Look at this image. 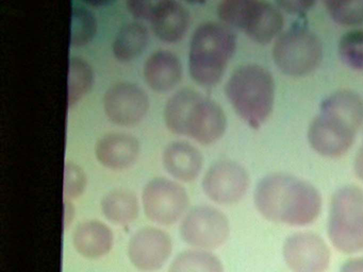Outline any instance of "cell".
I'll list each match as a JSON object with an SVG mask.
<instances>
[{"instance_id":"cell-1","label":"cell","mask_w":363,"mask_h":272,"mask_svg":"<svg viewBox=\"0 0 363 272\" xmlns=\"http://www.w3.org/2000/svg\"><path fill=\"white\" fill-rule=\"evenodd\" d=\"M254 202L267 220L292 227L311 225L322 210V196L318 188L284 172L261 178L255 188Z\"/></svg>"},{"instance_id":"cell-2","label":"cell","mask_w":363,"mask_h":272,"mask_svg":"<svg viewBox=\"0 0 363 272\" xmlns=\"http://www.w3.org/2000/svg\"><path fill=\"white\" fill-rule=\"evenodd\" d=\"M225 93L240 118L259 129L269 118L275 102V81L271 72L258 65L240 66L228 79Z\"/></svg>"},{"instance_id":"cell-3","label":"cell","mask_w":363,"mask_h":272,"mask_svg":"<svg viewBox=\"0 0 363 272\" xmlns=\"http://www.w3.org/2000/svg\"><path fill=\"white\" fill-rule=\"evenodd\" d=\"M237 49V36L224 23H205L199 26L190 44L189 69L195 82L213 87L224 76Z\"/></svg>"},{"instance_id":"cell-4","label":"cell","mask_w":363,"mask_h":272,"mask_svg":"<svg viewBox=\"0 0 363 272\" xmlns=\"http://www.w3.org/2000/svg\"><path fill=\"white\" fill-rule=\"evenodd\" d=\"M327 233L335 249L346 254L363 251V189L340 187L331 198Z\"/></svg>"},{"instance_id":"cell-5","label":"cell","mask_w":363,"mask_h":272,"mask_svg":"<svg viewBox=\"0 0 363 272\" xmlns=\"http://www.w3.org/2000/svg\"><path fill=\"white\" fill-rule=\"evenodd\" d=\"M322 42L316 34L295 27L280 34L273 47V60L282 74L303 76L316 69L322 61Z\"/></svg>"},{"instance_id":"cell-6","label":"cell","mask_w":363,"mask_h":272,"mask_svg":"<svg viewBox=\"0 0 363 272\" xmlns=\"http://www.w3.org/2000/svg\"><path fill=\"white\" fill-rule=\"evenodd\" d=\"M228 218L218 208L201 205L192 208L180 227L182 239L199 250H213L228 239Z\"/></svg>"},{"instance_id":"cell-7","label":"cell","mask_w":363,"mask_h":272,"mask_svg":"<svg viewBox=\"0 0 363 272\" xmlns=\"http://www.w3.org/2000/svg\"><path fill=\"white\" fill-rule=\"evenodd\" d=\"M146 216L159 225H169L182 218L189 206V196L184 186L165 178H157L143 189Z\"/></svg>"},{"instance_id":"cell-8","label":"cell","mask_w":363,"mask_h":272,"mask_svg":"<svg viewBox=\"0 0 363 272\" xmlns=\"http://www.w3.org/2000/svg\"><path fill=\"white\" fill-rule=\"evenodd\" d=\"M248 187V172L243 166L233 161L213 164L203 180V189L207 197L225 205L239 202L247 193Z\"/></svg>"},{"instance_id":"cell-9","label":"cell","mask_w":363,"mask_h":272,"mask_svg":"<svg viewBox=\"0 0 363 272\" xmlns=\"http://www.w3.org/2000/svg\"><path fill=\"white\" fill-rule=\"evenodd\" d=\"M282 255L292 272H325L330 263V250L325 240L309 232L288 236Z\"/></svg>"},{"instance_id":"cell-10","label":"cell","mask_w":363,"mask_h":272,"mask_svg":"<svg viewBox=\"0 0 363 272\" xmlns=\"http://www.w3.org/2000/svg\"><path fill=\"white\" fill-rule=\"evenodd\" d=\"M104 108L112 123L123 127H131L143 120L150 108V99L145 91L138 85L118 82L106 91Z\"/></svg>"},{"instance_id":"cell-11","label":"cell","mask_w":363,"mask_h":272,"mask_svg":"<svg viewBox=\"0 0 363 272\" xmlns=\"http://www.w3.org/2000/svg\"><path fill=\"white\" fill-rule=\"evenodd\" d=\"M172 249L169 234L157 227H142L129 240L128 256L141 271H156L167 263Z\"/></svg>"},{"instance_id":"cell-12","label":"cell","mask_w":363,"mask_h":272,"mask_svg":"<svg viewBox=\"0 0 363 272\" xmlns=\"http://www.w3.org/2000/svg\"><path fill=\"white\" fill-rule=\"evenodd\" d=\"M356 134L340 121L320 113L310 123L307 137L310 146L318 154L340 157L352 148Z\"/></svg>"},{"instance_id":"cell-13","label":"cell","mask_w":363,"mask_h":272,"mask_svg":"<svg viewBox=\"0 0 363 272\" xmlns=\"http://www.w3.org/2000/svg\"><path fill=\"white\" fill-rule=\"evenodd\" d=\"M227 129V117L220 104L201 97L189 119L186 136L199 144H211L223 137Z\"/></svg>"},{"instance_id":"cell-14","label":"cell","mask_w":363,"mask_h":272,"mask_svg":"<svg viewBox=\"0 0 363 272\" xmlns=\"http://www.w3.org/2000/svg\"><path fill=\"white\" fill-rule=\"evenodd\" d=\"M95 154L99 163L109 169H126L139 157V140L130 134H107L97 142Z\"/></svg>"},{"instance_id":"cell-15","label":"cell","mask_w":363,"mask_h":272,"mask_svg":"<svg viewBox=\"0 0 363 272\" xmlns=\"http://www.w3.org/2000/svg\"><path fill=\"white\" fill-rule=\"evenodd\" d=\"M143 74L150 89L165 93L174 89L182 79V62L169 51H157L144 64Z\"/></svg>"},{"instance_id":"cell-16","label":"cell","mask_w":363,"mask_h":272,"mask_svg":"<svg viewBox=\"0 0 363 272\" xmlns=\"http://www.w3.org/2000/svg\"><path fill=\"white\" fill-rule=\"evenodd\" d=\"M163 165L173 178L191 182L201 174L203 155L196 147L189 142H174L163 152Z\"/></svg>"},{"instance_id":"cell-17","label":"cell","mask_w":363,"mask_h":272,"mask_svg":"<svg viewBox=\"0 0 363 272\" xmlns=\"http://www.w3.org/2000/svg\"><path fill=\"white\" fill-rule=\"evenodd\" d=\"M320 113L335 118L357 133L363 125V97L350 89L335 91L323 100Z\"/></svg>"},{"instance_id":"cell-18","label":"cell","mask_w":363,"mask_h":272,"mask_svg":"<svg viewBox=\"0 0 363 272\" xmlns=\"http://www.w3.org/2000/svg\"><path fill=\"white\" fill-rule=\"evenodd\" d=\"M73 244L77 252L86 259H99L111 250L113 234L111 230L97 220L80 223L73 234Z\"/></svg>"},{"instance_id":"cell-19","label":"cell","mask_w":363,"mask_h":272,"mask_svg":"<svg viewBox=\"0 0 363 272\" xmlns=\"http://www.w3.org/2000/svg\"><path fill=\"white\" fill-rule=\"evenodd\" d=\"M150 23L159 40L165 42H179L188 31L190 14L182 4L169 0Z\"/></svg>"},{"instance_id":"cell-20","label":"cell","mask_w":363,"mask_h":272,"mask_svg":"<svg viewBox=\"0 0 363 272\" xmlns=\"http://www.w3.org/2000/svg\"><path fill=\"white\" fill-rule=\"evenodd\" d=\"M284 25L281 11L274 4L260 0L244 32L250 40L265 45L276 40L281 34Z\"/></svg>"},{"instance_id":"cell-21","label":"cell","mask_w":363,"mask_h":272,"mask_svg":"<svg viewBox=\"0 0 363 272\" xmlns=\"http://www.w3.org/2000/svg\"><path fill=\"white\" fill-rule=\"evenodd\" d=\"M201 97V93L191 89H182L171 97L164 110V120L169 131L186 136L189 119Z\"/></svg>"},{"instance_id":"cell-22","label":"cell","mask_w":363,"mask_h":272,"mask_svg":"<svg viewBox=\"0 0 363 272\" xmlns=\"http://www.w3.org/2000/svg\"><path fill=\"white\" fill-rule=\"evenodd\" d=\"M101 210L111 222L120 225H129L139 215V201L133 191L114 189L101 200Z\"/></svg>"},{"instance_id":"cell-23","label":"cell","mask_w":363,"mask_h":272,"mask_svg":"<svg viewBox=\"0 0 363 272\" xmlns=\"http://www.w3.org/2000/svg\"><path fill=\"white\" fill-rule=\"evenodd\" d=\"M148 44L147 29L142 23L123 26L113 42V55L120 62H131L139 57Z\"/></svg>"},{"instance_id":"cell-24","label":"cell","mask_w":363,"mask_h":272,"mask_svg":"<svg viewBox=\"0 0 363 272\" xmlns=\"http://www.w3.org/2000/svg\"><path fill=\"white\" fill-rule=\"evenodd\" d=\"M94 72L92 66L82 57H72L69 66L67 106L73 108L92 89Z\"/></svg>"},{"instance_id":"cell-25","label":"cell","mask_w":363,"mask_h":272,"mask_svg":"<svg viewBox=\"0 0 363 272\" xmlns=\"http://www.w3.org/2000/svg\"><path fill=\"white\" fill-rule=\"evenodd\" d=\"M169 272H224L222 261L206 250H189L180 253Z\"/></svg>"},{"instance_id":"cell-26","label":"cell","mask_w":363,"mask_h":272,"mask_svg":"<svg viewBox=\"0 0 363 272\" xmlns=\"http://www.w3.org/2000/svg\"><path fill=\"white\" fill-rule=\"evenodd\" d=\"M260 0H222L218 4V15L229 28L245 30Z\"/></svg>"},{"instance_id":"cell-27","label":"cell","mask_w":363,"mask_h":272,"mask_svg":"<svg viewBox=\"0 0 363 272\" xmlns=\"http://www.w3.org/2000/svg\"><path fill=\"white\" fill-rule=\"evenodd\" d=\"M340 59L347 67L363 72V29H352L340 38Z\"/></svg>"},{"instance_id":"cell-28","label":"cell","mask_w":363,"mask_h":272,"mask_svg":"<svg viewBox=\"0 0 363 272\" xmlns=\"http://www.w3.org/2000/svg\"><path fill=\"white\" fill-rule=\"evenodd\" d=\"M96 31L97 21L93 13L80 6L74 8L72 12V46L82 47L90 44Z\"/></svg>"},{"instance_id":"cell-29","label":"cell","mask_w":363,"mask_h":272,"mask_svg":"<svg viewBox=\"0 0 363 272\" xmlns=\"http://www.w3.org/2000/svg\"><path fill=\"white\" fill-rule=\"evenodd\" d=\"M331 18L342 26L363 25V0H322Z\"/></svg>"},{"instance_id":"cell-30","label":"cell","mask_w":363,"mask_h":272,"mask_svg":"<svg viewBox=\"0 0 363 272\" xmlns=\"http://www.w3.org/2000/svg\"><path fill=\"white\" fill-rule=\"evenodd\" d=\"M86 186V176L84 170L76 164H65V199H75L84 193Z\"/></svg>"},{"instance_id":"cell-31","label":"cell","mask_w":363,"mask_h":272,"mask_svg":"<svg viewBox=\"0 0 363 272\" xmlns=\"http://www.w3.org/2000/svg\"><path fill=\"white\" fill-rule=\"evenodd\" d=\"M169 0H127V8L135 18L140 21H152L155 15Z\"/></svg>"},{"instance_id":"cell-32","label":"cell","mask_w":363,"mask_h":272,"mask_svg":"<svg viewBox=\"0 0 363 272\" xmlns=\"http://www.w3.org/2000/svg\"><path fill=\"white\" fill-rule=\"evenodd\" d=\"M276 2L278 8L293 15L305 14L315 4V0H276Z\"/></svg>"},{"instance_id":"cell-33","label":"cell","mask_w":363,"mask_h":272,"mask_svg":"<svg viewBox=\"0 0 363 272\" xmlns=\"http://www.w3.org/2000/svg\"><path fill=\"white\" fill-rule=\"evenodd\" d=\"M340 272H363V256L348 259L342 264Z\"/></svg>"},{"instance_id":"cell-34","label":"cell","mask_w":363,"mask_h":272,"mask_svg":"<svg viewBox=\"0 0 363 272\" xmlns=\"http://www.w3.org/2000/svg\"><path fill=\"white\" fill-rule=\"evenodd\" d=\"M73 208H72L71 202L67 201V200H65V227H67V225H69V222H71L72 220V216H73Z\"/></svg>"},{"instance_id":"cell-35","label":"cell","mask_w":363,"mask_h":272,"mask_svg":"<svg viewBox=\"0 0 363 272\" xmlns=\"http://www.w3.org/2000/svg\"><path fill=\"white\" fill-rule=\"evenodd\" d=\"M84 1L92 6H104L111 4L116 0H84Z\"/></svg>"},{"instance_id":"cell-36","label":"cell","mask_w":363,"mask_h":272,"mask_svg":"<svg viewBox=\"0 0 363 272\" xmlns=\"http://www.w3.org/2000/svg\"><path fill=\"white\" fill-rule=\"evenodd\" d=\"M186 1L192 4H203L207 2V0H186Z\"/></svg>"}]
</instances>
